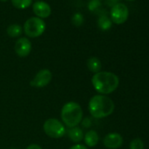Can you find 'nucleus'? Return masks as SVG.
I'll list each match as a JSON object with an SVG mask.
<instances>
[{
  "mask_svg": "<svg viewBox=\"0 0 149 149\" xmlns=\"http://www.w3.org/2000/svg\"><path fill=\"white\" fill-rule=\"evenodd\" d=\"M94 89L101 95L114 92L119 85V78L116 74L109 71H100L94 74L91 79Z\"/></svg>",
  "mask_w": 149,
  "mask_h": 149,
  "instance_id": "nucleus-1",
  "label": "nucleus"
},
{
  "mask_svg": "<svg viewBox=\"0 0 149 149\" xmlns=\"http://www.w3.org/2000/svg\"><path fill=\"white\" fill-rule=\"evenodd\" d=\"M114 102L105 95H95L89 102V111L95 118H104L114 111Z\"/></svg>",
  "mask_w": 149,
  "mask_h": 149,
  "instance_id": "nucleus-2",
  "label": "nucleus"
},
{
  "mask_svg": "<svg viewBox=\"0 0 149 149\" xmlns=\"http://www.w3.org/2000/svg\"><path fill=\"white\" fill-rule=\"evenodd\" d=\"M83 109L77 102L66 103L61 111V118L64 125L69 128L78 126L83 120Z\"/></svg>",
  "mask_w": 149,
  "mask_h": 149,
  "instance_id": "nucleus-3",
  "label": "nucleus"
},
{
  "mask_svg": "<svg viewBox=\"0 0 149 149\" xmlns=\"http://www.w3.org/2000/svg\"><path fill=\"white\" fill-rule=\"evenodd\" d=\"M24 33L29 38H37L43 34L46 30V23L42 19L32 17L28 19L23 27Z\"/></svg>",
  "mask_w": 149,
  "mask_h": 149,
  "instance_id": "nucleus-4",
  "label": "nucleus"
},
{
  "mask_svg": "<svg viewBox=\"0 0 149 149\" xmlns=\"http://www.w3.org/2000/svg\"><path fill=\"white\" fill-rule=\"evenodd\" d=\"M45 133L53 139L62 138L66 134V128L62 122L56 118H48L43 125Z\"/></svg>",
  "mask_w": 149,
  "mask_h": 149,
  "instance_id": "nucleus-5",
  "label": "nucleus"
},
{
  "mask_svg": "<svg viewBox=\"0 0 149 149\" xmlns=\"http://www.w3.org/2000/svg\"><path fill=\"white\" fill-rule=\"evenodd\" d=\"M110 15L111 20L113 23L117 25H121L127 20L129 16V10L125 5L118 3L111 7Z\"/></svg>",
  "mask_w": 149,
  "mask_h": 149,
  "instance_id": "nucleus-6",
  "label": "nucleus"
},
{
  "mask_svg": "<svg viewBox=\"0 0 149 149\" xmlns=\"http://www.w3.org/2000/svg\"><path fill=\"white\" fill-rule=\"evenodd\" d=\"M52 73L47 68L40 69L30 82V85L34 88H44L52 81Z\"/></svg>",
  "mask_w": 149,
  "mask_h": 149,
  "instance_id": "nucleus-7",
  "label": "nucleus"
},
{
  "mask_svg": "<svg viewBox=\"0 0 149 149\" xmlns=\"http://www.w3.org/2000/svg\"><path fill=\"white\" fill-rule=\"evenodd\" d=\"M14 50L19 57H26L32 51V43L29 39L26 37H21L16 41Z\"/></svg>",
  "mask_w": 149,
  "mask_h": 149,
  "instance_id": "nucleus-8",
  "label": "nucleus"
},
{
  "mask_svg": "<svg viewBox=\"0 0 149 149\" xmlns=\"http://www.w3.org/2000/svg\"><path fill=\"white\" fill-rule=\"evenodd\" d=\"M123 137L118 132H110L104 138V145L109 149H117L123 145Z\"/></svg>",
  "mask_w": 149,
  "mask_h": 149,
  "instance_id": "nucleus-9",
  "label": "nucleus"
},
{
  "mask_svg": "<svg viewBox=\"0 0 149 149\" xmlns=\"http://www.w3.org/2000/svg\"><path fill=\"white\" fill-rule=\"evenodd\" d=\"M33 11L36 17L40 19L48 18L51 14V7L50 6L44 1H36L33 5Z\"/></svg>",
  "mask_w": 149,
  "mask_h": 149,
  "instance_id": "nucleus-10",
  "label": "nucleus"
},
{
  "mask_svg": "<svg viewBox=\"0 0 149 149\" xmlns=\"http://www.w3.org/2000/svg\"><path fill=\"white\" fill-rule=\"evenodd\" d=\"M67 134L72 142L77 143V144L80 143L84 139V133L83 130L78 126L69 128Z\"/></svg>",
  "mask_w": 149,
  "mask_h": 149,
  "instance_id": "nucleus-11",
  "label": "nucleus"
},
{
  "mask_svg": "<svg viewBox=\"0 0 149 149\" xmlns=\"http://www.w3.org/2000/svg\"><path fill=\"white\" fill-rule=\"evenodd\" d=\"M84 139L86 146L94 147L97 145L99 141V136H98V133L95 130H91L85 133Z\"/></svg>",
  "mask_w": 149,
  "mask_h": 149,
  "instance_id": "nucleus-12",
  "label": "nucleus"
},
{
  "mask_svg": "<svg viewBox=\"0 0 149 149\" xmlns=\"http://www.w3.org/2000/svg\"><path fill=\"white\" fill-rule=\"evenodd\" d=\"M87 67H88V68H89V70L91 72L96 74V73H98V72L101 71L102 63H101V61L97 57L92 56V57H90L88 59Z\"/></svg>",
  "mask_w": 149,
  "mask_h": 149,
  "instance_id": "nucleus-13",
  "label": "nucleus"
},
{
  "mask_svg": "<svg viewBox=\"0 0 149 149\" xmlns=\"http://www.w3.org/2000/svg\"><path fill=\"white\" fill-rule=\"evenodd\" d=\"M111 25H112V21L106 14L101 15L97 20V26L102 31L109 30L111 27Z\"/></svg>",
  "mask_w": 149,
  "mask_h": 149,
  "instance_id": "nucleus-14",
  "label": "nucleus"
},
{
  "mask_svg": "<svg viewBox=\"0 0 149 149\" xmlns=\"http://www.w3.org/2000/svg\"><path fill=\"white\" fill-rule=\"evenodd\" d=\"M22 31H23L22 27L19 24H13V25L9 26L6 30L7 34L12 38H17V37L20 36L22 34Z\"/></svg>",
  "mask_w": 149,
  "mask_h": 149,
  "instance_id": "nucleus-15",
  "label": "nucleus"
},
{
  "mask_svg": "<svg viewBox=\"0 0 149 149\" xmlns=\"http://www.w3.org/2000/svg\"><path fill=\"white\" fill-rule=\"evenodd\" d=\"M33 3V0H12V4L18 9H26Z\"/></svg>",
  "mask_w": 149,
  "mask_h": 149,
  "instance_id": "nucleus-16",
  "label": "nucleus"
},
{
  "mask_svg": "<svg viewBox=\"0 0 149 149\" xmlns=\"http://www.w3.org/2000/svg\"><path fill=\"white\" fill-rule=\"evenodd\" d=\"M71 21L73 23V25L74 26H81L84 22V18L83 16L82 13H74L71 19Z\"/></svg>",
  "mask_w": 149,
  "mask_h": 149,
  "instance_id": "nucleus-17",
  "label": "nucleus"
},
{
  "mask_svg": "<svg viewBox=\"0 0 149 149\" xmlns=\"http://www.w3.org/2000/svg\"><path fill=\"white\" fill-rule=\"evenodd\" d=\"M144 142L139 138L133 139L130 143V149H144Z\"/></svg>",
  "mask_w": 149,
  "mask_h": 149,
  "instance_id": "nucleus-18",
  "label": "nucleus"
},
{
  "mask_svg": "<svg viewBox=\"0 0 149 149\" xmlns=\"http://www.w3.org/2000/svg\"><path fill=\"white\" fill-rule=\"evenodd\" d=\"M101 1L100 0H91L88 4V8L91 12H94L97 10L101 6Z\"/></svg>",
  "mask_w": 149,
  "mask_h": 149,
  "instance_id": "nucleus-19",
  "label": "nucleus"
},
{
  "mask_svg": "<svg viewBox=\"0 0 149 149\" xmlns=\"http://www.w3.org/2000/svg\"><path fill=\"white\" fill-rule=\"evenodd\" d=\"M82 125L85 128H89L91 125V119L90 118H85L82 120Z\"/></svg>",
  "mask_w": 149,
  "mask_h": 149,
  "instance_id": "nucleus-20",
  "label": "nucleus"
},
{
  "mask_svg": "<svg viewBox=\"0 0 149 149\" xmlns=\"http://www.w3.org/2000/svg\"><path fill=\"white\" fill-rule=\"evenodd\" d=\"M69 149H88V147L85 145L78 143V144H76V145L72 146Z\"/></svg>",
  "mask_w": 149,
  "mask_h": 149,
  "instance_id": "nucleus-21",
  "label": "nucleus"
},
{
  "mask_svg": "<svg viewBox=\"0 0 149 149\" xmlns=\"http://www.w3.org/2000/svg\"><path fill=\"white\" fill-rule=\"evenodd\" d=\"M119 0H106V4L109 6H113L115 5H117L118 3Z\"/></svg>",
  "mask_w": 149,
  "mask_h": 149,
  "instance_id": "nucleus-22",
  "label": "nucleus"
},
{
  "mask_svg": "<svg viewBox=\"0 0 149 149\" xmlns=\"http://www.w3.org/2000/svg\"><path fill=\"white\" fill-rule=\"evenodd\" d=\"M26 149H42L40 146H39L38 144H31L29 145Z\"/></svg>",
  "mask_w": 149,
  "mask_h": 149,
  "instance_id": "nucleus-23",
  "label": "nucleus"
},
{
  "mask_svg": "<svg viewBox=\"0 0 149 149\" xmlns=\"http://www.w3.org/2000/svg\"><path fill=\"white\" fill-rule=\"evenodd\" d=\"M1 2H6V1H8V0H0Z\"/></svg>",
  "mask_w": 149,
  "mask_h": 149,
  "instance_id": "nucleus-24",
  "label": "nucleus"
},
{
  "mask_svg": "<svg viewBox=\"0 0 149 149\" xmlns=\"http://www.w3.org/2000/svg\"><path fill=\"white\" fill-rule=\"evenodd\" d=\"M127 1H134V0H127Z\"/></svg>",
  "mask_w": 149,
  "mask_h": 149,
  "instance_id": "nucleus-25",
  "label": "nucleus"
},
{
  "mask_svg": "<svg viewBox=\"0 0 149 149\" xmlns=\"http://www.w3.org/2000/svg\"><path fill=\"white\" fill-rule=\"evenodd\" d=\"M12 149H15V148H12Z\"/></svg>",
  "mask_w": 149,
  "mask_h": 149,
  "instance_id": "nucleus-26",
  "label": "nucleus"
},
{
  "mask_svg": "<svg viewBox=\"0 0 149 149\" xmlns=\"http://www.w3.org/2000/svg\"><path fill=\"white\" fill-rule=\"evenodd\" d=\"M100 1H101V0H100Z\"/></svg>",
  "mask_w": 149,
  "mask_h": 149,
  "instance_id": "nucleus-27",
  "label": "nucleus"
},
{
  "mask_svg": "<svg viewBox=\"0 0 149 149\" xmlns=\"http://www.w3.org/2000/svg\"><path fill=\"white\" fill-rule=\"evenodd\" d=\"M38 1H39V0H38Z\"/></svg>",
  "mask_w": 149,
  "mask_h": 149,
  "instance_id": "nucleus-28",
  "label": "nucleus"
}]
</instances>
